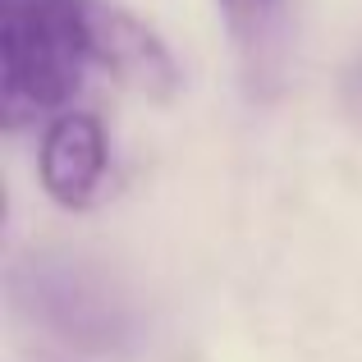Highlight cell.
<instances>
[{"label": "cell", "mask_w": 362, "mask_h": 362, "mask_svg": "<svg viewBox=\"0 0 362 362\" xmlns=\"http://www.w3.org/2000/svg\"><path fill=\"white\" fill-rule=\"evenodd\" d=\"M83 33H88V60L106 64L119 83L147 97H170L179 88L175 55L129 9L106 5V0H83Z\"/></svg>", "instance_id": "3957f363"}, {"label": "cell", "mask_w": 362, "mask_h": 362, "mask_svg": "<svg viewBox=\"0 0 362 362\" xmlns=\"http://www.w3.org/2000/svg\"><path fill=\"white\" fill-rule=\"evenodd\" d=\"M88 64L83 0H0V110L23 124L60 110Z\"/></svg>", "instance_id": "7a4b0ae2"}, {"label": "cell", "mask_w": 362, "mask_h": 362, "mask_svg": "<svg viewBox=\"0 0 362 362\" xmlns=\"http://www.w3.org/2000/svg\"><path fill=\"white\" fill-rule=\"evenodd\" d=\"M14 308L51 339L83 354L133 344V303L115 275L78 252H33L9 271Z\"/></svg>", "instance_id": "6da1fadb"}, {"label": "cell", "mask_w": 362, "mask_h": 362, "mask_svg": "<svg viewBox=\"0 0 362 362\" xmlns=\"http://www.w3.org/2000/svg\"><path fill=\"white\" fill-rule=\"evenodd\" d=\"M354 83H358V92H362V69H358V78H354Z\"/></svg>", "instance_id": "8992f818"}, {"label": "cell", "mask_w": 362, "mask_h": 362, "mask_svg": "<svg viewBox=\"0 0 362 362\" xmlns=\"http://www.w3.org/2000/svg\"><path fill=\"white\" fill-rule=\"evenodd\" d=\"M221 18L234 37V51H239L243 78L247 88L262 97L280 83L284 69V5L289 0H216Z\"/></svg>", "instance_id": "5b68a950"}, {"label": "cell", "mask_w": 362, "mask_h": 362, "mask_svg": "<svg viewBox=\"0 0 362 362\" xmlns=\"http://www.w3.org/2000/svg\"><path fill=\"white\" fill-rule=\"evenodd\" d=\"M106 165H110V147L92 115L64 110V115L51 119V129L42 138V184L60 206L78 211V206L97 202L101 184H106Z\"/></svg>", "instance_id": "277c9868"}]
</instances>
